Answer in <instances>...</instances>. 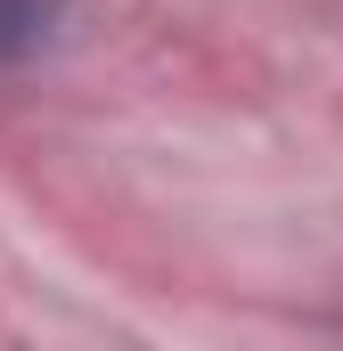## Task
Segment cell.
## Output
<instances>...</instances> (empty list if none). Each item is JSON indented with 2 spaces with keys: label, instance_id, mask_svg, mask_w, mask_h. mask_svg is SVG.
<instances>
[{
  "label": "cell",
  "instance_id": "cell-1",
  "mask_svg": "<svg viewBox=\"0 0 343 351\" xmlns=\"http://www.w3.org/2000/svg\"><path fill=\"white\" fill-rule=\"evenodd\" d=\"M41 33H49V0H0V66L25 58Z\"/></svg>",
  "mask_w": 343,
  "mask_h": 351
}]
</instances>
